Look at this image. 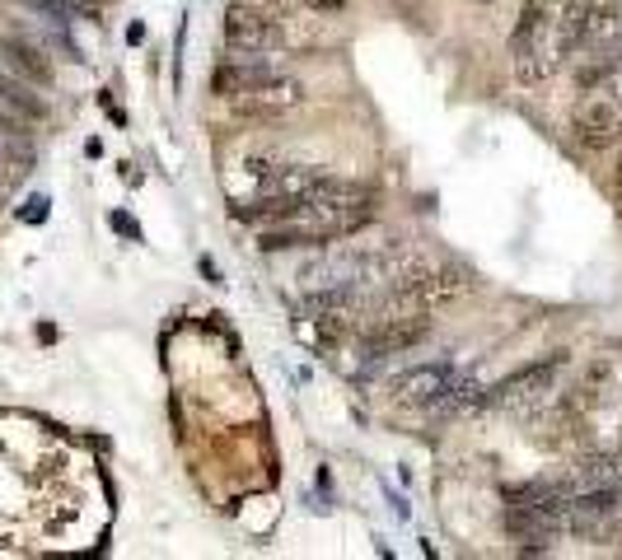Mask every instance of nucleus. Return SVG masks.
I'll return each instance as SVG.
<instances>
[{
  "mask_svg": "<svg viewBox=\"0 0 622 560\" xmlns=\"http://www.w3.org/2000/svg\"><path fill=\"white\" fill-rule=\"evenodd\" d=\"M622 75H613L599 90H585L580 103L572 108V136L585 150H603L622 136Z\"/></svg>",
  "mask_w": 622,
  "mask_h": 560,
  "instance_id": "obj_2",
  "label": "nucleus"
},
{
  "mask_svg": "<svg viewBox=\"0 0 622 560\" xmlns=\"http://www.w3.org/2000/svg\"><path fill=\"white\" fill-rule=\"evenodd\" d=\"M224 43L239 57H257V51H267L276 43V24L272 14H263L257 5H230L224 10Z\"/></svg>",
  "mask_w": 622,
  "mask_h": 560,
  "instance_id": "obj_5",
  "label": "nucleus"
},
{
  "mask_svg": "<svg viewBox=\"0 0 622 560\" xmlns=\"http://www.w3.org/2000/svg\"><path fill=\"white\" fill-rule=\"evenodd\" d=\"M585 10L590 0H525L510 33L515 75L525 84H543L585 47Z\"/></svg>",
  "mask_w": 622,
  "mask_h": 560,
  "instance_id": "obj_1",
  "label": "nucleus"
},
{
  "mask_svg": "<svg viewBox=\"0 0 622 560\" xmlns=\"http://www.w3.org/2000/svg\"><path fill=\"white\" fill-rule=\"evenodd\" d=\"M300 98H304V94H300V80L267 75V80H257L253 90L234 94L230 103H234V113H239V117H281V113L296 108Z\"/></svg>",
  "mask_w": 622,
  "mask_h": 560,
  "instance_id": "obj_6",
  "label": "nucleus"
},
{
  "mask_svg": "<svg viewBox=\"0 0 622 560\" xmlns=\"http://www.w3.org/2000/svg\"><path fill=\"white\" fill-rule=\"evenodd\" d=\"M272 70L263 66V61H230V66H220L216 75H211V90L220 94V98H234V94H244V90H253L257 80H267Z\"/></svg>",
  "mask_w": 622,
  "mask_h": 560,
  "instance_id": "obj_10",
  "label": "nucleus"
},
{
  "mask_svg": "<svg viewBox=\"0 0 622 560\" xmlns=\"http://www.w3.org/2000/svg\"><path fill=\"white\" fill-rule=\"evenodd\" d=\"M0 113L24 121V127H38V121H47V103L28 90V80H10L0 75Z\"/></svg>",
  "mask_w": 622,
  "mask_h": 560,
  "instance_id": "obj_8",
  "label": "nucleus"
},
{
  "mask_svg": "<svg viewBox=\"0 0 622 560\" xmlns=\"http://www.w3.org/2000/svg\"><path fill=\"white\" fill-rule=\"evenodd\" d=\"M304 5H309V10H319V14H323V10H327V14H337V10H342V0H304Z\"/></svg>",
  "mask_w": 622,
  "mask_h": 560,
  "instance_id": "obj_14",
  "label": "nucleus"
},
{
  "mask_svg": "<svg viewBox=\"0 0 622 560\" xmlns=\"http://www.w3.org/2000/svg\"><path fill=\"white\" fill-rule=\"evenodd\" d=\"M599 533H603V541H613V547H622V518H609Z\"/></svg>",
  "mask_w": 622,
  "mask_h": 560,
  "instance_id": "obj_12",
  "label": "nucleus"
},
{
  "mask_svg": "<svg viewBox=\"0 0 622 560\" xmlns=\"http://www.w3.org/2000/svg\"><path fill=\"white\" fill-rule=\"evenodd\" d=\"M618 206H622V164H618Z\"/></svg>",
  "mask_w": 622,
  "mask_h": 560,
  "instance_id": "obj_15",
  "label": "nucleus"
},
{
  "mask_svg": "<svg viewBox=\"0 0 622 560\" xmlns=\"http://www.w3.org/2000/svg\"><path fill=\"white\" fill-rule=\"evenodd\" d=\"M562 518L557 514H543V510H529V504H506V533L515 541H525L529 551H543L552 547V537H557Z\"/></svg>",
  "mask_w": 622,
  "mask_h": 560,
  "instance_id": "obj_7",
  "label": "nucleus"
},
{
  "mask_svg": "<svg viewBox=\"0 0 622 560\" xmlns=\"http://www.w3.org/2000/svg\"><path fill=\"white\" fill-rule=\"evenodd\" d=\"M0 57H5V66L14 70V75H24L28 84H51V61H47L33 43H24V38H0Z\"/></svg>",
  "mask_w": 622,
  "mask_h": 560,
  "instance_id": "obj_9",
  "label": "nucleus"
},
{
  "mask_svg": "<svg viewBox=\"0 0 622 560\" xmlns=\"http://www.w3.org/2000/svg\"><path fill=\"white\" fill-rule=\"evenodd\" d=\"M426 331H430V323L422 308H389L356 331V346L366 350L370 360H384V355H403V350L426 341Z\"/></svg>",
  "mask_w": 622,
  "mask_h": 560,
  "instance_id": "obj_3",
  "label": "nucleus"
},
{
  "mask_svg": "<svg viewBox=\"0 0 622 560\" xmlns=\"http://www.w3.org/2000/svg\"><path fill=\"white\" fill-rule=\"evenodd\" d=\"M566 364V355L557 350V355H548V360H533V364H520L515 374H506L496 383V388L482 393V401H492V407H515V401H529V397H539L552 388V378H557V370Z\"/></svg>",
  "mask_w": 622,
  "mask_h": 560,
  "instance_id": "obj_4",
  "label": "nucleus"
},
{
  "mask_svg": "<svg viewBox=\"0 0 622 560\" xmlns=\"http://www.w3.org/2000/svg\"><path fill=\"white\" fill-rule=\"evenodd\" d=\"M113 230H117V234H127V238H141V230H136V224L123 215V210H117V215H113Z\"/></svg>",
  "mask_w": 622,
  "mask_h": 560,
  "instance_id": "obj_13",
  "label": "nucleus"
},
{
  "mask_svg": "<svg viewBox=\"0 0 622 560\" xmlns=\"http://www.w3.org/2000/svg\"><path fill=\"white\" fill-rule=\"evenodd\" d=\"M572 486H622V458L618 453H590V458L576 463Z\"/></svg>",
  "mask_w": 622,
  "mask_h": 560,
  "instance_id": "obj_11",
  "label": "nucleus"
}]
</instances>
